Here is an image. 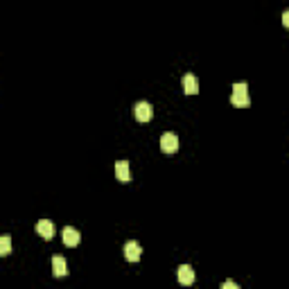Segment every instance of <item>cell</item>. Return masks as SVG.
<instances>
[{"label": "cell", "mask_w": 289, "mask_h": 289, "mask_svg": "<svg viewBox=\"0 0 289 289\" xmlns=\"http://www.w3.org/2000/svg\"><path fill=\"white\" fill-rule=\"evenodd\" d=\"M230 104L233 106H249L251 97H249V86L244 82L233 84V95H230Z\"/></svg>", "instance_id": "obj_1"}, {"label": "cell", "mask_w": 289, "mask_h": 289, "mask_svg": "<svg viewBox=\"0 0 289 289\" xmlns=\"http://www.w3.org/2000/svg\"><path fill=\"white\" fill-rule=\"evenodd\" d=\"M133 113H136V120L138 122H149L154 115V108L149 102H138L136 106H133Z\"/></svg>", "instance_id": "obj_2"}, {"label": "cell", "mask_w": 289, "mask_h": 289, "mask_svg": "<svg viewBox=\"0 0 289 289\" xmlns=\"http://www.w3.org/2000/svg\"><path fill=\"white\" fill-rule=\"evenodd\" d=\"M161 149L165 154H174L179 149V136L177 133H163L161 136Z\"/></svg>", "instance_id": "obj_3"}, {"label": "cell", "mask_w": 289, "mask_h": 289, "mask_svg": "<svg viewBox=\"0 0 289 289\" xmlns=\"http://www.w3.org/2000/svg\"><path fill=\"white\" fill-rule=\"evenodd\" d=\"M36 233H39L43 240H52V237H54V224L50 219L36 221Z\"/></svg>", "instance_id": "obj_4"}, {"label": "cell", "mask_w": 289, "mask_h": 289, "mask_svg": "<svg viewBox=\"0 0 289 289\" xmlns=\"http://www.w3.org/2000/svg\"><path fill=\"white\" fill-rule=\"evenodd\" d=\"M122 251H124V258H127L129 262H138V260H140V253H142V249H140L138 242H127Z\"/></svg>", "instance_id": "obj_5"}, {"label": "cell", "mask_w": 289, "mask_h": 289, "mask_svg": "<svg viewBox=\"0 0 289 289\" xmlns=\"http://www.w3.org/2000/svg\"><path fill=\"white\" fill-rule=\"evenodd\" d=\"M115 177H118L120 183H129L131 181V170H129L127 161H118L115 163Z\"/></svg>", "instance_id": "obj_6"}, {"label": "cell", "mask_w": 289, "mask_h": 289, "mask_svg": "<svg viewBox=\"0 0 289 289\" xmlns=\"http://www.w3.org/2000/svg\"><path fill=\"white\" fill-rule=\"evenodd\" d=\"M177 278H179L181 285H192L194 283V271H192L190 265H181L177 269Z\"/></svg>", "instance_id": "obj_7"}, {"label": "cell", "mask_w": 289, "mask_h": 289, "mask_svg": "<svg viewBox=\"0 0 289 289\" xmlns=\"http://www.w3.org/2000/svg\"><path fill=\"white\" fill-rule=\"evenodd\" d=\"M61 235H64V244H66V246H77V244H79V240H82L79 230H77V228H73V226H66Z\"/></svg>", "instance_id": "obj_8"}, {"label": "cell", "mask_w": 289, "mask_h": 289, "mask_svg": "<svg viewBox=\"0 0 289 289\" xmlns=\"http://www.w3.org/2000/svg\"><path fill=\"white\" fill-rule=\"evenodd\" d=\"M183 91H186V95H196V93H199V82H196V77L192 73H188L186 77H183Z\"/></svg>", "instance_id": "obj_9"}, {"label": "cell", "mask_w": 289, "mask_h": 289, "mask_svg": "<svg viewBox=\"0 0 289 289\" xmlns=\"http://www.w3.org/2000/svg\"><path fill=\"white\" fill-rule=\"evenodd\" d=\"M52 274L57 276V278H64V276L68 274V267H66V260L61 258V255H54V258H52Z\"/></svg>", "instance_id": "obj_10"}, {"label": "cell", "mask_w": 289, "mask_h": 289, "mask_svg": "<svg viewBox=\"0 0 289 289\" xmlns=\"http://www.w3.org/2000/svg\"><path fill=\"white\" fill-rule=\"evenodd\" d=\"M9 251H11V237L0 235V255H9Z\"/></svg>", "instance_id": "obj_11"}, {"label": "cell", "mask_w": 289, "mask_h": 289, "mask_svg": "<svg viewBox=\"0 0 289 289\" xmlns=\"http://www.w3.org/2000/svg\"><path fill=\"white\" fill-rule=\"evenodd\" d=\"M221 287H224V289H237V283H233V280H226Z\"/></svg>", "instance_id": "obj_12"}, {"label": "cell", "mask_w": 289, "mask_h": 289, "mask_svg": "<svg viewBox=\"0 0 289 289\" xmlns=\"http://www.w3.org/2000/svg\"><path fill=\"white\" fill-rule=\"evenodd\" d=\"M283 25H285V27L289 25V11H285V14H283Z\"/></svg>", "instance_id": "obj_13"}]
</instances>
